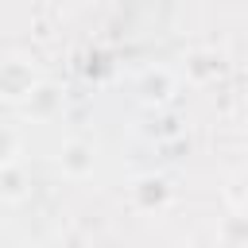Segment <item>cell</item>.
Listing matches in <instances>:
<instances>
[{
	"label": "cell",
	"instance_id": "cell-1",
	"mask_svg": "<svg viewBox=\"0 0 248 248\" xmlns=\"http://www.w3.org/2000/svg\"><path fill=\"white\" fill-rule=\"evenodd\" d=\"M31 85H35V74L23 70L19 62H12V66L0 70V89H4V97H23V93H31Z\"/></svg>",
	"mask_w": 248,
	"mask_h": 248
},
{
	"label": "cell",
	"instance_id": "cell-2",
	"mask_svg": "<svg viewBox=\"0 0 248 248\" xmlns=\"http://www.w3.org/2000/svg\"><path fill=\"white\" fill-rule=\"evenodd\" d=\"M12 147H16V140H12L8 132H4V136H0V163H8V155H12Z\"/></svg>",
	"mask_w": 248,
	"mask_h": 248
}]
</instances>
